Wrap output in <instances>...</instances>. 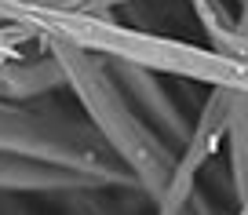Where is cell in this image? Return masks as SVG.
<instances>
[{
    "mask_svg": "<svg viewBox=\"0 0 248 215\" xmlns=\"http://www.w3.org/2000/svg\"><path fill=\"white\" fill-rule=\"evenodd\" d=\"M106 62L113 69L117 84L124 88V95L132 99V106L146 117L150 128L179 154L186 146L190 131H194V117L179 106L171 92H164L161 73L150 69V66H139V62H128V59H106Z\"/></svg>",
    "mask_w": 248,
    "mask_h": 215,
    "instance_id": "3957f363",
    "label": "cell"
},
{
    "mask_svg": "<svg viewBox=\"0 0 248 215\" xmlns=\"http://www.w3.org/2000/svg\"><path fill=\"white\" fill-rule=\"evenodd\" d=\"M4 59H8V51H0V62H4Z\"/></svg>",
    "mask_w": 248,
    "mask_h": 215,
    "instance_id": "52a82bcc",
    "label": "cell"
},
{
    "mask_svg": "<svg viewBox=\"0 0 248 215\" xmlns=\"http://www.w3.org/2000/svg\"><path fill=\"white\" fill-rule=\"evenodd\" d=\"M95 190L139 193V190H113V186L99 183L92 175H80V171H70V168H55V164H40V161H30V157L0 150V193L4 197L8 193H15V197H59V200L73 204V200H80L84 193H95Z\"/></svg>",
    "mask_w": 248,
    "mask_h": 215,
    "instance_id": "277c9868",
    "label": "cell"
},
{
    "mask_svg": "<svg viewBox=\"0 0 248 215\" xmlns=\"http://www.w3.org/2000/svg\"><path fill=\"white\" fill-rule=\"evenodd\" d=\"M44 47H51V55L59 59L62 73H66V92H73L77 106L88 113L95 131L106 138V146L121 157L124 168L139 179V186L157 204L171 183L179 154L132 106V99L117 84L106 55L77 47V44H62V40H44Z\"/></svg>",
    "mask_w": 248,
    "mask_h": 215,
    "instance_id": "6da1fadb",
    "label": "cell"
},
{
    "mask_svg": "<svg viewBox=\"0 0 248 215\" xmlns=\"http://www.w3.org/2000/svg\"><path fill=\"white\" fill-rule=\"evenodd\" d=\"M223 146L230 161V197L241 212H248V92H230Z\"/></svg>",
    "mask_w": 248,
    "mask_h": 215,
    "instance_id": "8992f818",
    "label": "cell"
},
{
    "mask_svg": "<svg viewBox=\"0 0 248 215\" xmlns=\"http://www.w3.org/2000/svg\"><path fill=\"white\" fill-rule=\"evenodd\" d=\"M55 92H66V73H62L59 59L51 55H8L0 62V99H11V102H30L40 99V95H55Z\"/></svg>",
    "mask_w": 248,
    "mask_h": 215,
    "instance_id": "5b68a950",
    "label": "cell"
},
{
    "mask_svg": "<svg viewBox=\"0 0 248 215\" xmlns=\"http://www.w3.org/2000/svg\"><path fill=\"white\" fill-rule=\"evenodd\" d=\"M0 150L92 175L113 190L146 193L139 179L124 168V161L106 146V138L95 131L84 109H80V117L66 113L62 106L51 102V95H40L30 102L0 99Z\"/></svg>",
    "mask_w": 248,
    "mask_h": 215,
    "instance_id": "7a4b0ae2",
    "label": "cell"
}]
</instances>
